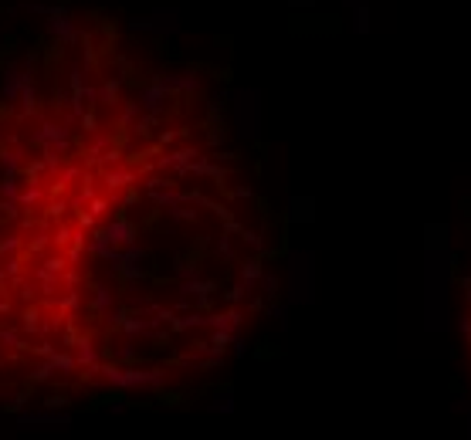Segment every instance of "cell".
<instances>
[{"mask_svg":"<svg viewBox=\"0 0 471 440\" xmlns=\"http://www.w3.org/2000/svg\"><path fill=\"white\" fill-rule=\"evenodd\" d=\"M17 106H21V112H24V115L38 112V89H34V81L24 91H21V102H17Z\"/></svg>","mask_w":471,"mask_h":440,"instance_id":"5","label":"cell"},{"mask_svg":"<svg viewBox=\"0 0 471 440\" xmlns=\"http://www.w3.org/2000/svg\"><path fill=\"white\" fill-rule=\"evenodd\" d=\"M14 420H17V427H28V430H41V427H72V413H58V410L34 413V410H21Z\"/></svg>","mask_w":471,"mask_h":440,"instance_id":"3","label":"cell"},{"mask_svg":"<svg viewBox=\"0 0 471 440\" xmlns=\"http://www.w3.org/2000/svg\"><path fill=\"white\" fill-rule=\"evenodd\" d=\"M47 34L58 45H79L81 41V30L75 24V17L68 14V7H62V4H51V11H47Z\"/></svg>","mask_w":471,"mask_h":440,"instance_id":"1","label":"cell"},{"mask_svg":"<svg viewBox=\"0 0 471 440\" xmlns=\"http://www.w3.org/2000/svg\"><path fill=\"white\" fill-rule=\"evenodd\" d=\"M17 247H21V237H4V241H0V258H4V254H14Z\"/></svg>","mask_w":471,"mask_h":440,"instance_id":"11","label":"cell"},{"mask_svg":"<svg viewBox=\"0 0 471 440\" xmlns=\"http://www.w3.org/2000/svg\"><path fill=\"white\" fill-rule=\"evenodd\" d=\"M17 274H21V261L11 258V261H7V268L0 271V281H11V278H17Z\"/></svg>","mask_w":471,"mask_h":440,"instance_id":"9","label":"cell"},{"mask_svg":"<svg viewBox=\"0 0 471 440\" xmlns=\"http://www.w3.org/2000/svg\"><path fill=\"white\" fill-rule=\"evenodd\" d=\"M31 58H28V64L21 68V64H14V61H7L4 64V78H0V91H4V98L7 102H21V91L31 85Z\"/></svg>","mask_w":471,"mask_h":440,"instance_id":"2","label":"cell"},{"mask_svg":"<svg viewBox=\"0 0 471 440\" xmlns=\"http://www.w3.org/2000/svg\"><path fill=\"white\" fill-rule=\"evenodd\" d=\"M68 207H72L68 200H51V203H47V217H64Z\"/></svg>","mask_w":471,"mask_h":440,"instance_id":"10","label":"cell"},{"mask_svg":"<svg viewBox=\"0 0 471 440\" xmlns=\"http://www.w3.org/2000/svg\"><path fill=\"white\" fill-rule=\"evenodd\" d=\"M465 335H468V349H471V264L465 274Z\"/></svg>","mask_w":471,"mask_h":440,"instance_id":"6","label":"cell"},{"mask_svg":"<svg viewBox=\"0 0 471 440\" xmlns=\"http://www.w3.org/2000/svg\"><path fill=\"white\" fill-rule=\"evenodd\" d=\"M41 200H45V186H24L21 197H17V203H21V207H31V203H41Z\"/></svg>","mask_w":471,"mask_h":440,"instance_id":"8","label":"cell"},{"mask_svg":"<svg viewBox=\"0 0 471 440\" xmlns=\"http://www.w3.org/2000/svg\"><path fill=\"white\" fill-rule=\"evenodd\" d=\"M24 169V152L21 150H4L0 152V173L4 176H17Z\"/></svg>","mask_w":471,"mask_h":440,"instance_id":"4","label":"cell"},{"mask_svg":"<svg viewBox=\"0 0 471 440\" xmlns=\"http://www.w3.org/2000/svg\"><path fill=\"white\" fill-rule=\"evenodd\" d=\"M28 403H31V396H28V393H17L14 400H11V410H17V413H21L24 407H28Z\"/></svg>","mask_w":471,"mask_h":440,"instance_id":"12","label":"cell"},{"mask_svg":"<svg viewBox=\"0 0 471 440\" xmlns=\"http://www.w3.org/2000/svg\"><path fill=\"white\" fill-rule=\"evenodd\" d=\"M21 190H24V186H21L17 176H4V180H0V197L4 200H17L21 197Z\"/></svg>","mask_w":471,"mask_h":440,"instance_id":"7","label":"cell"}]
</instances>
